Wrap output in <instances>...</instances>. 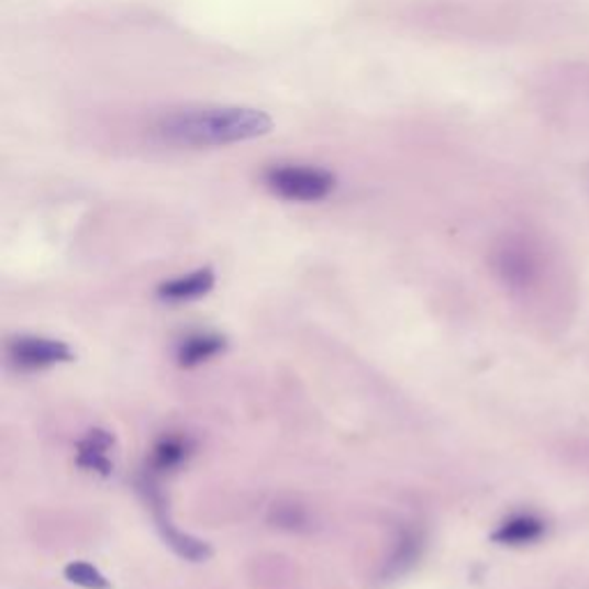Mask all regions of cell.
<instances>
[{"instance_id": "3957f363", "label": "cell", "mask_w": 589, "mask_h": 589, "mask_svg": "<svg viewBox=\"0 0 589 589\" xmlns=\"http://www.w3.org/2000/svg\"><path fill=\"white\" fill-rule=\"evenodd\" d=\"M8 357L21 371H37V368L71 362L74 353L67 343L56 338L16 336L10 341Z\"/></svg>"}, {"instance_id": "ba28073f", "label": "cell", "mask_w": 589, "mask_h": 589, "mask_svg": "<svg viewBox=\"0 0 589 589\" xmlns=\"http://www.w3.org/2000/svg\"><path fill=\"white\" fill-rule=\"evenodd\" d=\"M224 348H226V338L224 336L212 334V332H196V334H189V336H185L180 341L176 357H178L180 366L193 368V366L210 362L212 357H216Z\"/></svg>"}, {"instance_id": "6da1fadb", "label": "cell", "mask_w": 589, "mask_h": 589, "mask_svg": "<svg viewBox=\"0 0 589 589\" xmlns=\"http://www.w3.org/2000/svg\"><path fill=\"white\" fill-rule=\"evenodd\" d=\"M273 130V118L252 107H187L157 122V136L176 147H224L247 143Z\"/></svg>"}, {"instance_id": "8992f818", "label": "cell", "mask_w": 589, "mask_h": 589, "mask_svg": "<svg viewBox=\"0 0 589 589\" xmlns=\"http://www.w3.org/2000/svg\"><path fill=\"white\" fill-rule=\"evenodd\" d=\"M111 447H113L111 433L102 429L88 431V435L77 445V465L86 473L109 477L113 473V463L109 456Z\"/></svg>"}, {"instance_id": "52a82bcc", "label": "cell", "mask_w": 589, "mask_h": 589, "mask_svg": "<svg viewBox=\"0 0 589 589\" xmlns=\"http://www.w3.org/2000/svg\"><path fill=\"white\" fill-rule=\"evenodd\" d=\"M212 288H214V273L212 269L203 267V269H196V273H189L185 277L164 281L157 288V294H159V300H164V302L180 304V302H191V300L203 298V294H208Z\"/></svg>"}, {"instance_id": "7a4b0ae2", "label": "cell", "mask_w": 589, "mask_h": 589, "mask_svg": "<svg viewBox=\"0 0 589 589\" xmlns=\"http://www.w3.org/2000/svg\"><path fill=\"white\" fill-rule=\"evenodd\" d=\"M265 187L290 203H318L336 189V178L321 166L277 164L265 170Z\"/></svg>"}, {"instance_id": "9c48e42d", "label": "cell", "mask_w": 589, "mask_h": 589, "mask_svg": "<svg viewBox=\"0 0 589 589\" xmlns=\"http://www.w3.org/2000/svg\"><path fill=\"white\" fill-rule=\"evenodd\" d=\"M193 445L189 437L182 435H168L159 440V445L153 452V470L155 473H170L180 468V465L191 456Z\"/></svg>"}, {"instance_id": "30bf717a", "label": "cell", "mask_w": 589, "mask_h": 589, "mask_svg": "<svg viewBox=\"0 0 589 589\" xmlns=\"http://www.w3.org/2000/svg\"><path fill=\"white\" fill-rule=\"evenodd\" d=\"M500 273L509 284L525 286L534 275V263L523 249H504L500 254Z\"/></svg>"}, {"instance_id": "8fae6325", "label": "cell", "mask_w": 589, "mask_h": 589, "mask_svg": "<svg viewBox=\"0 0 589 589\" xmlns=\"http://www.w3.org/2000/svg\"><path fill=\"white\" fill-rule=\"evenodd\" d=\"M65 578L74 585H79V587H86V589H109V580L107 576L92 567V564L88 562H71L67 564V569H65Z\"/></svg>"}, {"instance_id": "277c9868", "label": "cell", "mask_w": 589, "mask_h": 589, "mask_svg": "<svg viewBox=\"0 0 589 589\" xmlns=\"http://www.w3.org/2000/svg\"><path fill=\"white\" fill-rule=\"evenodd\" d=\"M143 488H147V496H151V504L155 509V515H157V525L162 530V536H164V542L174 548L180 557L189 559V562H203L210 557V546L205 542H199V538H193L189 534H182L180 530H176V525L170 523L166 519V513H164V507H162V496H159V490L155 484L147 481Z\"/></svg>"}, {"instance_id": "5b68a950", "label": "cell", "mask_w": 589, "mask_h": 589, "mask_svg": "<svg viewBox=\"0 0 589 589\" xmlns=\"http://www.w3.org/2000/svg\"><path fill=\"white\" fill-rule=\"evenodd\" d=\"M546 534V521L536 513H513L493 532V542L509 548H523L536 544Z\"/></svg>"}]
</instances>
